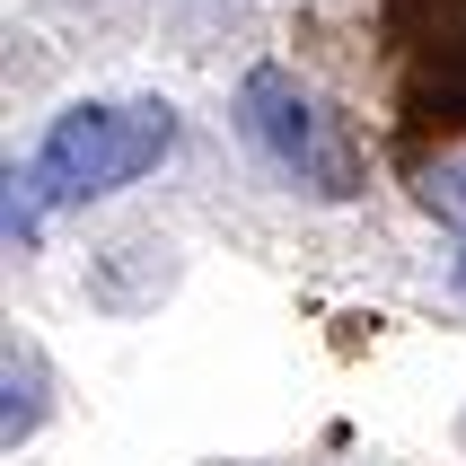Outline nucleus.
Segmentation results:
<instances>
[{
  "label": "nucleus",
  "instance_id": "nucleus-1",
  "mask_svg": "<svg viewBox=\"0 0 466 466\" xmlns=\"http://www.w3.org/2000/svg\"><path fill=\"white\" fill-rule=\"evenodd\" d=\"M167 150H177V106H158V97H132V106L97 97V106L53 115L35 158L9 177V238H35L53 203H97L115 185L150 177Z\"/></svg>",
  "mask_w": 466,
  "mask_h": 466
},
{
  "label": "nucleus",
  "instance_id": "nucleus-2",
  "mask_svg": "<svg viewBox=\"0 0 466 466\" xmlns=\"http://www.w3.org/2000/svg\"><path fill=\"white\" fill-rule=\"evenodd\" d=\"M238 132L256 141V158L273 177H290L299 194H317V203H352V194H361V158H352L343 124L290 71H273V62L238 79Z\"/></svg>",
  "mask_w": 466,
  "mask_h": 466
},
{
  "label": "nucleus",
  "instance_id": "nucleus-3",
  "mask_svg": "<svg viewBox=\"0 0 466 466\" xmlns=\"http://www.w3.org/2000/svg\"><path fill=\"white\" fill-rule=\"evenodd\" d=\"M35 422H45V352L35 343H9V414H0V441L9 449L35 441Z\"/></svg>",
  "mask_w": 466,
  "mask_h": 466
},
{
  "label": "nucleus",
  "instance_id": "nucleus-4",
  "mask_svg": "<svg viewBox=\"0 0 466 466\" xmlns=\"http://www.w3.org/2000/svg\"><path fill=\"white\" fill-rule=\"evenodd\" d=\"M422 203L441 211V220H458V229H466V167H449V177H422Z\"/></svg>",
  "mask_w": 466,
  "mask_h": 466
},
{
  "label": "nucleus",
  "instance_id": "nucleus-5",
  "mask_svg": "<svg viewBox=\"0 0 466 466\" xmlns=\"http://www.w3.org/2000/svg\"><path fill=\"white\" fill-rule=\"evenodd\" d=\"M458 282H466V256H458Z\"/></svg>",
  "mask_w": 466,
  "mask_h": 466
}]
</instances>
